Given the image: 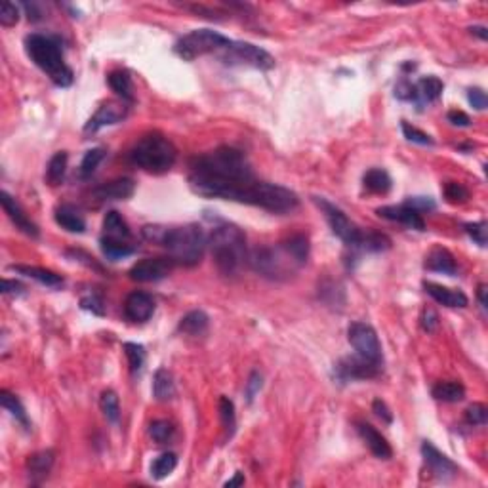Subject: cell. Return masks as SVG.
Masks as SVG:
<instances>
[{"label": "cell", "mask_w": 488, "mask_h": 488, "mask_svg": "<svg viewBox=\"0 0 488 488\" xmlns=\"http://www.w3.org/2000/svg\"><path fill=\"white\" fill-rule=\"evenodd\" d=\"M403 134L408 142L417 143V145H433V140L431 135H427L422 130H417L416 126H410L408 122H403Z\"/></svg>", "instance_id": "obj_42"}, {"label": "cell", "mask_w": 488, "mask_h": 488, "mask_svg": "<svg viewBox=\"0 0 488 488\" xmlns=\"http://www.w3.org/2000/svg\"><path fill=\"white\" fill-rule=\"evenodd\" d=\"M173 267L172 257H145L130 269V279L138 283H157L170 275Z\"/></svg>", "instance_id": "obj_11"}, {"label": "cell", "mask_w": 488, "mask_h": 488, "mask_svg": "<svg viewBox=\"0 0 488 488\" xmlns=\"http://www.w3.org/2000/svg\"><path fill=\"white\" fill-rule=\"evenodd\" d=\"M128 115V103L126 102H107L96 111V115L92 116L88 124L84 126L86 134H96L97 130L105 128V126H113L126 118Z\"/></svg>", "instance_id": "obj_13"}, {"label": "cell", "mask_w": 488, "mask_h": 488, "mask_svg": "<svg viewBox=\"0 0 488 488\" xmlns=\"http://www.w3.org/2000/svg\"><path fill=\"white\" fill-rule=\"evenodd\" d=\"M424 288L435 302L444 305V307L458 309L468 305V295L460 292V290L446 288V286H441V284L435 283H424Z\"/></svg>", "instance_id": "obj_21"}, {"label": "cell", "mask_w": 488, "mask_h": 488, "mask_svg": "<svg viewBox=\"0 0 488 488\" xmlns=\"http://www.w3.org/2000/svg\"><path fill=\"white\" fill-rule=\"evenodd\" d=\"M446 118H449V122H452L454 126H460V128H468L469 124H471V118H469L463 111H450L449 115H446Z\"/></svg>", "instance_id": "obj_50"}, {"label": "cell", "mask_w": 488, "mask_h": 488, "mask_svg": "<svg viewBox=\"0 0 488 488\" xmlns=\"http://www.w3.org/2000/svg\"><path fill=\"white\" fill-rule=\"evenodd\" d=\"M25 290V286L21 283H18V281H8V279H4V283H2V292L4 294H21Z\"/></svg>", "instance_id": "obj_52"}, {"label": "cell", "mask_w": 488, "mask_h": 488, "mask_svg": "<svg viewBox=\"0 0 488 488\" xmlns=\"http://www.w3.org/2000/svg\"><path fill=\"white\" fill-rule=\"evenodd\" d=\"M176 427L168 420H154L149 427V435L157 444H168L173 439Z\"/></svg>", "instance_id": "obj_36"}, {"label": "cell", "mask_w": 488, "mask_h": 488, "mask_svg": "<svg viewBox=\"0 0 488 488\" xmlns=\"http://www.w3.org/2000/svg\"><path fill=\"white\" fill-rule=\"evenodd\" d=\"M240 484H244V475H243V473H240V471H237L233 479H229V481L225 482V487H227V488L240 487Z\"/></svg>", "instance_id": "obj_54"}, {"label": "cell", "mask_w": 488, "mask_h": 488, "mask_svg": "<svg viewBox=\"0 0 488 488\" xmlns=\"http://www.w3.org/2000/svg\"><path fill=\"white\" fill-rule=\"evenodd\" d=\"M422 456H424L425 465L429 468L433 475L441 479V481H449L452 477L458 475V465L449 456H444L443 452H439L429 441H424L422 444Z\"/></svg>", "instance_id": "obj_14"}, {"label": "cell", "mask_w": 488, "mask_h": 488, "mask_svg": "<svg viewBox=\"0 0 488 488\" xmlns=\"http://www.w3.org/2000/svg\"><path fill=\"white\" fill-rule=\"evenodd\" d=\"M347 338H349V343L353 346L355 355L370 360V362H376V365H384L382 343H379L376 330L370 324H366V322H353L349 327V330H347Z\"/></svg>", "instance_id": "obj_10"}, {"label": "cell", "mask_w": 488, "mask_h": 488, "mask_svg": "<svg viewBox=\"0 0 488 488\" xmlns=\"http://www.w3.org/2000/svg\"><path fill=\"white\" fill-rule=\"evenodd\" d=\"M0 200H2V208H4V212L8 214V218L12 219V224L16 225L21 233H25L27 237H32V238L39 237V227L32 224L31 219L27 218V214L23 212V208L20 206V202L13 199L12 195L6 193V191H2V193H0Z\"/></svg>", "instance_id": "obj_17"}, {"label": "cell", "mask_w": 488, "mask_h": 488, "mask_svg": "<svg viewBox=\"0 0 488 488\" xmlns=\"http://www.w3.org/2000/svg\"><path fill=\"white\" fill-rule=\"evenodd\" d=\"M80 305H83V309H86V311H92L94 315H103V313H105V311H103V302L97 295H86V298H83Z\"/></svg>", "instance_id": "obj_47"}, {"label": "cell", "mask_w": 488, "mask_h": 488, "mask_svg": "<svg viewBox=\"0 0 488 488\" xmlns=\"http://www.w3.org/2000/svg\"><path fill=\"white\" fill-rule=\"evenodd\" d=\"M154 313L153 295L147 292H132L124 302V315L130 322H147Z\"/></svg>", "instance_id": "obj_16"}, {"label": "cell", "mask_w": 488, "mask_h": 488, "mask_svg": "<svg viewBox=\"0 0 488 488\" xmlns=\"http://www.w3.org/2000/svg\"><path fill=\"white\" fill-rule=\"evenodd\" d=\"M260 389H262V376L257 372H252L250 379L246 382V397H248V401H252Z\"/></svg>", "instance_id": "obj_49"}, {"label": "cell", "mask_w": 488, "mask_h": 488, "mask_svg": "<svg viewBox=\"0 0 488 488\" xmlns=\"http://www.w3.org/2000/svg\"><path fill=\"white\" fill-rule=\"evenodd\" d=\"M309 257V238L305 235H292L276 246H257L248 252L246 264L257 275L273 281L288 279L295 269L305 265Z\"/></svg>", "instance_id": "obj_2"}, {"label": "cell", "mask_w": 488, "mask_h": 488, "mask_svg": "<svg viewBox=\"0 0 488 488\" xmlns=\"http://www.w3.org/2000/svg\"><path fill=\"white\" fill-rule=\"evenodd\" d=\"M487 417H488L487 406L481 405V403L471 405L468 408V412H465V420H468L469 425H484L487 424Z\"/></svg>", "instance_id": "obj_44"}, {"label": "cell", "mask_w": 488, "mask_h": 488, "mask_svg": "<svg viewBox=\"0 0 488 488\" xmlns=\"http://www.w3.org/2000/svg\"><path fill=\"white\" fill-rule=\"evenodd\" d=\"M135 191V183L130 178H118V180L107 181L94 189V197L97 200H126Z\"/></svg>", "instance_id": "obj_19"}, {"label": "cell", "mask_w": 488, "mask_h": 488, "mask_svg": "<svg viewBox=\"0 0 488 488\" xmlns=\"http://www.w3.org/2000/svg\"><path fill=\"white\" fill-rule=\"evenodd\" d=\"M468 99H469V103L475 107V109H479V111L487 109V103H488L487 94H484L481 88H471V90L468 92Z\"/></svg>", "instance_id": "obj_46"}, {"label": "cell", "mask_w": 488, "mask_h": 488, "mask_svg": "<svg viewBox=\"0 0 488 488\" xmlns=\"http://www.w3.org/2000/svg\"><path fill=\"white\" fill-rule=\"evenodd\" d=\"M219 416H221L227 435L231 437L235 425H237V417H235V405H233V401L229 397L219 398Z\"/></svg>", "instance_id": "obj_39"}, {"label": "cell", "mask_w": 488, "mask_h": 488, "mask_svg": "<svg viewBox=\"0 0 488 488\" xmlns=\"http://www.w3.org/2000/svg\"><path fill=\"white\" fill-rule=\"evenodd\" d=\"M321 208L330 229L347 248L355 252H382L391 246V240L382 233H362L357 225L347 218L346 212L322 197H313Z\"/></svg>", "instance_id": "obj_4"}, {"label": "cell", "mask_w": 488, "mask_h": 488, "mask_svg": "<svg viewBox=\"0 0 488 488\" xmlns=\"http://www.w3.org/2000/svg\"><path fill=\"white\" fill-rule=\"evenodd\" d=\"M487 286L484 284H481L479 286V290H477V298H479V303H481V307H482V311H487V305H488V302H487Z\"/></svg>", "instance_id": "obj_53"}, {"label": "cell", "mask_w": 488, "mask_h": 488, "mask_svg": "<svg viewBox=\"0 0 488 488\" xmlns=\"http://www.w3.org/2000/svg\"><path fill=\"white\" fill-rule=\"evenodd\" d=\"M143 237L151 243L162 244L168 250L173 264L193 267L200 264L205 256L208 238L199 225H181V227H143Z\"/></svg>", "instance_id": "obj_3"}, {"label": "cell", "mask_w": 488, "mask_h": 488, "mask_svg": "<svg viewBox=\"0 0 488 488\" xmlns=\"http://www.w3.org/2000/svg\"><path fill=\"white\" fill-rule=\"evenodd\" d=\"M191 191L206 199H221L243 202V205L257 206L273 214L292 212L300 205V199L294 191L283 185L260 181L254 176L237 178V180H208L199 176H189Z\"/></svg>", "instance_id": "obj_1"}, {"label": "cell", "mask_w": 488, "mask_h": 488, "mask_svg": "<svg viewBox=\"0 0 488 488\" xmlns=\"http://www.w3.org/2000/svg\"><path fill=\"white\" fill-rule=\"evenodd\" d=\"M105 159V151L102 147L90 149L88 153L84 154L83 162H80V176L83 178H90L92 173L96 172V168L99 166V162Z\"/></svg>", "instance_id": "obj_40"}, {"label": "cell", "mask_w": 488, "mask_h": 488, "mask_svg": "<svg viewBox=\"0 0 488 488\" xmlns=\"http://www.w3.org/2000/svg\"><path fill=\"white\" fill-rule=\"evenodd\" d=\"M208 322H210V319H208V315H206L205 311H200V309H197V311H189L183 319L180 321V332H183V334L187 336H202L206 334V330H208Z\"/></svg>", "instance_id": "obj_28"}, {"label": "cell", "mask_w": 488, "mask_h": 488, "mask_svg": "<svg viewBox=\"0 0 488 488\" xmlns=\"http://www.w3.org/2000/svg\"><path fill=\"white\" fill-rule=\"evenodd\" d=\"M362 181H365L366 189L372 191V193L386 195L387 191L391 189V178H389V173H387L386 170H382V168H372V170H368V172L365 173Z\"/></svg>", "instance_id": "obj_32"}, {"label": "cell", "mask_w": 488, "mask_h": 488, "mask_svg": "<svg viewBox=\"0 0 488 488\" xmlns=\"http://www.w3.org/2000/svg\"><path fill=\"white\" fill-rule=\"evenodd\" d=\"M208 246L212 252L214 264L224 275H235L248 260L246 237L237 225L221 224L214 227L208 237Z\"/></svg>", "instance_id": "obj_5"}, {"label": "cell", "mask_w": 488, "mask_h": 488, "mask_svg": "<svg viewBox=\"0 0 488 488\" xmlns=\"http://www.w3.org/2000/svg\"><path fill=\"white\" fill-rule=\"evenodd\" d=\"M10 269L18 271V273L29 276V279H35V281H39L40 284L50 286V288H58V286L63 284V276L50 269H42V267H35V265H12Z\"/></svg>", "instance_id": "obj_25"}, {"label": "cell", "mask_w": 488, "mask_h": 488, "mask_svg": "<svg viewBox=\"0 0 488 488\" xmlns=\"http://www.w3.org/2000/svg\"><path fill=\"white\" fill-rule=\"evenodd\" d=\"M67 161H69V157H67L65 151H59L50 159L48 170H46V178H48L51 185H59L63 181L65 172H67Z\"/></svg>", "instance_id": "obj_35"}, {"label": "cell", "mask_w": 488, "mask_h": 488, "mask_svg": "<svg viewBox=\"0 0 488 488\" xmlns=\"http://www.w3.org/2000/svg\"><path fill=\"white\" fill-rule=\"evenodd\" d=\"M51 465H54V452H51V450L37 452V454H32V456L27 460L29 475L35 479V482H40L42 479H46L48 473H50Z\"/></svg>", "instance_id": "obj_26"}, {"label": "cell", "mask_w": 488, "mask_h": 488, "mask_svg": "<svg viewBox=\"0 0 488 488\" xmlns=\"http://www.w3.org/2000/svg\"><path fill=\"white\" fill-rule=\"evenodd\" d=\"M0 403H2V406H4L13 417H16V422H20L25 429L31 427V422H29V417H27L25 408H23L21 401L16 397V395H12V393L6 391V389H2V391H0Z\"/></svg>", "instance_id": "obj_33"}, {"label": "cell", "mask_w": 488, "mask_h": 488, "mask_svg": "<svg viewBox=\"0 0 488 488\" xmlns=\"http://www.w3.org/2000/svg\"><path fill=\"white\" fill-rule=\"evenodd\" d=\"M176 465H178V456L173 452H164L159 458H154V462L151 463V477L154 481H162L172 473Z\"/></svg>", "instance_id": "obj_34"}, {"label": "cell", "mask_w": 488, "mask_h": 488, "mask_svg": "<svg viewBox=\"0 0 488 488\" xmlns=\"http://www.w3.org/2000/svg\"><path fill=\"white\" fill-rule=\"evenodd\" d=\"M471 32H473V35H477V37H479L481 40L488 39V32H487V29H484V27H471Z\"/></svg>", "instance_id": "obj_55"}, {"label": "cell", "mask_w": 488, "mask_h": 488, "mask_svg": "<svg viewBox=\"0 0 488 488\" xmlns=\"http://www.w3.org/2000/svg\"><path fill=\"white\" fill-rule=\"evenodd\" d=\"M433 397L443 403H460L465 397V387L460 382H439L433 387Z\"/></svg>", "instance_id": "obj_31"}, {"label": "cell", "mask_w": 488, "mask_h": 488, "mask_svg": "<svg viewBox=\"0 0 488 488\" xmlns=\"http://www.w3.org/2000/svg\"><path fill=\"white\" fill-rule=\"evenodd\" d=\"M25 48L32 63L40 67L51 78V83L58 84L61 88L71 86L73 71L71 67L65 63L63 50H61L58 40L35 32L31 37H27Z\"/></svg>", "instance_id": "obj_6"}, {"label": "cell", "mask_w": 488, "mask_h": 488, "mask_svg": "<svg viewBox=\"0 0 488 488\" xmlns=\"http://www.w3.org/2000/svg\"><path fill=\"white\" fill-rule=\"evenodd\" d=\"M124 353L128 357L130 370L132 374H138L143 368V362H145V349L140 343H132V341H126L124 343Z\"/></svg>", "instance_id": "obj_38"}, {"label": "cell", "mask_w": 488, "mask_h": 488, "mask_svg": "<svg viewBox=\"0 0 488 488\" xmlns=\"http://www.w3.org/2000/svg\"><path fill=\"white\" fill-rule=\"evenodd\" d=\"M102 252L103 256L111 260V262H116V260H122V257L132 256L135 252V246L132 243H126V240H116V238L102 237Z\"/></svg>", "instance_id": "obj_30"}, {"label": "cell", "mask_w": 488, "mask_h": 488, "mask_svg": "<svg viewBox=\"0 0 488 488\" xmlns=\"http://www.w3.org/2000/svg\"><path fill=\"white\" fill-rule=\"evenodd\" d=\"M384 365H376L370 360L362 359L359 355L353 357H346L341 359L336 366V374L341 382H349V379H370L376 378L382 372Z\"/></svg>", "instance_id": "obj_12"}, {"label": "cell", "mask_w": 488, "mask_h": 488, "mask_svg": "<svg viewBox=\"0 0 488 488\" xmlns=\"http://www.w3.org/2000/svg\"><path fill=\"white\" fill-rule=\"evenodd\" d=\"M218 58L225 65H240V67H254V69H273L275 67V58L269 51L260 48L250 42H237L231 40L229 46H225L224 50L218 51Z\"/></svg>", "instance_id": "obj_9"}, {"label": "cell", "mask_w": 488, "mask_h": 488, "mask_svg": "<svg viewBox=\"0 0 488 488\" xmlns=\"http://www.w3.org/2000/svg\"><path fill=\"white\" fill-rule=\"evenodd\" d=\"M357 431H359V435L362 437V441H365L366 446L370 449L374 456L379 458V460H389L393 456L391 446H389L386 437L376 427H372L370 424H365V422H359L357 424Z\"/></svg>", "instance_id": "obj_18"}, {"label": "cell", "mask_w": 488, "mask_h": 488, "mask_svg": "<svg viewBox=\"0 0 488 488\" xmlns=\"http://www.w3.org/2000/svg\"><path fill=\"white\" fill-rule=\"evenodd\" d=\"M378 216L389 219V221H398V224L406 225L410 229H416V231H424L425 221L422 218V212L416 210L414 206L405 202V205L398 206H384V208H378Z\"/></svg>", "instance_id": "obj_15"}, {"label": "cell", "mask_w": 488, "mask_h": 488, "mask_svg": "<svg viewBox=\"0 0 488 488\" xmlns=\"http://www.w3.org/2000/svg\"><path fill=\"white\" fill-rule=\"evenodd\" d=\"M20 21V8L13 2H2L0 6V23L4 27H12Z\"/></svg>", "instance_id": "obj_43"}, {"label": "cell", "mask_w": 488, "mask_h": 488, "mask_svg": "<svg viewBox=\"0 0 488 488\" xmlns=\"http://www.w3.org/2000/svg\"><path fill=\"white\" fill-rule=\"evenodd\" d=\"M99 406H102V412L109 422H113V424L118 422V417H121V403H118V397H116L115 391H103L102 398H99Z\"/></svg>", "instance_id": "obj_37"}, {"label": "cell", "mask_w": 488, "mask_h": 488, "mask_svg": "<svg viewBox=\"0 0 488 488\" xmlns=\"http://www.w3.org/2000/svg\"><path fill=\"white\" fill-rule=\"evenodd\" d=\"M231 39L224 37L221 32L212 31V29H195V31L183 35L176 46L173 51L183 58L185 61H193V59L206 56V54H218L229 46Z\"/></svg>", "instance_id": "obj_8"}, {"label": "cell", "mask_w": 488, "mask_h": 488, "mask_svg": "<svg viewBox=\"0 0 488 488\" xmlns=\"http://www.w3.org/2000/svg\"><path fill=\"white\" fill-rule=\"evenodd\" d=\"M463 229L469 237L473 238L479 246H487V224L484 221H475V224H465Z\"/></svg>", "instance_id": "obj_45"}, {"label": "cell", "mask_w": 488, "mask_h": 488, "mask_svg": "<svg viewBox=\"0 0 488 488\" xmlns=\"http://www.w3.org/2000/svg\"><path fill=\"white\" fill-rule=\"evenodd\" d=\"M372 408H374V412H376V416H379L386 424H391L393 422V416H391V412H389V408H387V405L384 403V401H379V398H376L374 401V405H372Z\"/></svg>", "instance_id": "obj_51"}, {"label": "cell", "mask_w": 488, "mask_h": 488, "mask_svg": "<svg viewBox=\"0 0 488 488\" xmlns=\"http://www.w3.org/2000/svg\"><path fill=\"white\" fill-rule=\"evenodd\" d=\"M103 237L116 238V240H126V243H130L132 231H130L128 224L122 219L121 214L115 212V210H111V212L105 214V218H103Z\"/></svg>", "instance_id": "obj_24"}, {"label": "cell", "mask_w": 488, "mask_h": 488, "mask_svg": "<svg viewBox=\"0 0 488 488\" xmlns=\"http://www.w3.org/2000/svg\"><path fill=\"white\" fill-rule=\"evenodd\" d=\"M54 218H56V224L61 225L65 231L84 233V229H86V221L77 208L71 205H61L59 208H56Z\"/></svg>", "instance_id": "obj_23"}, {"label": "cell", "mask_w": 488, "mask_h": 488, "mask_svg": "<svg viewBox=\"0 0 488 488\" xmlns=\"http://www.w3.org/2000/svg\"><path fill=\"white\" fill-rule=\"evenodd\" d=\"M424 267L427 271H433V273H443V275L449 276H454L458 273V265L454 256H452L446 248H441V246L433 248V250L427 254Z\"/></svg>", "instance_id": "obj_22"}, {"label": "cell", "mask_w": 488, "mask_h": 488, "mask_svg": "<svg viewBox=\"0 0 488 488\" xmlns=\"http://www.w3.org/2000/svg\"><path fill=\"white\" fill-rule=\"evenodd\" d=\"M109 86L113 88L116 96L121 97L122 102L134 103V86H132V77L128 71L124 69H116V71L109 73Z\"/></svg>", "instance_id": "obj_27"}, {"label": "cell", "mask_w": 488, "mask_h": 488, "mask_svg": "<svg viewBox=\"0 0 488 488\" xmlns=\"http://www.w3.org/2000/svg\"><path fill=\"white\" fill-rule=\"evenodd\" d=\"M153 395L157 401H170L176 397V384L166 368H159L153 378Z\"/></svg>", "instance_id": "obj_29"}, {"label": "cell", "mask_w": 488, "mask_h": 488, "mask_svg": "<svg viewBox=\"0 0 488 488\" xmlns=\"http://www.w3.org/2000/svg\"><path fill=\"white\" fill-rule=\"evenodd\" d=\"M444 90V84L441 78L437 77H424L422 80H417L414 84V99L412 102L416 103L417 107L422 109L427 103L437 102L441 94Z\"/></svg>", "instance_id": "obj_20"}, {"label": "cell", "mask_w": 488, "mask_h": 488, "mask_svg": "<svg viewBox=\"0 0 488 488\" xmlns=\"http://www.w3.org/2000/svg\"><path fill=\"white\" fill-rule=\"evenodd\" d=\"M422 327H424L425 332H433V330L439 327V317L433 309H425L424 311V315H422Z\"/></svg>", "instance_id": "obj_48"}, {"label": "cell", "mask_w": 488, "mask_h": 488, "mask_svg": "<svg viewBox=\"0 0 488 488\" xmlns=\"http://www.w3.org/2000/svg\"><path fill=\"white\" fill-rule=\"evenodd\" d=\"M178 151L166 135L153 132L143 135L130 151V161L149 173H166L172 170Z\"/></svg>", "instance_id": "obj_7"}, {"label": "cell", "mask_w": 488, "mask_h": 488, "mask_svg": "<svg viewBox=\"0 0 488 488\" xmlns=\"http://www.w3.org/2000/svg\"><path fill=\"white\" fill-rule=\"evenodd\" d=\"M444 197H446V200H449V202H454V205H458V202H465V200L469 199V191L462 185V183H456V181H449V183L444 185Z\"/></svg>", "instance_id": "obj_41"}]
</instances>
